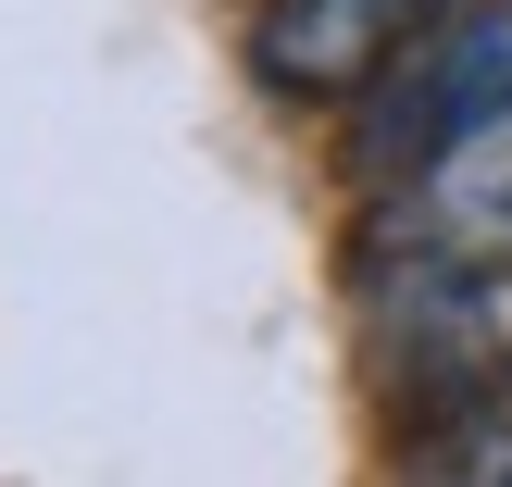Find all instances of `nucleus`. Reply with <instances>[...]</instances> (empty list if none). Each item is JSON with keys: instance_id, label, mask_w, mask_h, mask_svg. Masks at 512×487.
Segmentation results:
<instances>
[{"instance_id": "1", "label": "nucleus", "mask_w": 512, "mask_h": 487, "mask_svg": "<svg viewBox=\"0 0 512 487\" xmlns=\"http://www.w3.org/2000/svg\"><path fill=\"white\" fill-rule=\"evenodd\" d=\"M512 125V0H463L413 63H388L350 100V175L363 188H413L425 163L500 138Z\"/></svg>"}, {"instance_id": "2", "label": "nucleus", "mask_w": 512, "mask_h": 487, "mask_svg": "<svg viewBox=\"0 0 512 487\" xmlns=\"http://www.w3.org/2000/svg\"><path fill=\"white\" fill-rule=\"evenodd\" d=\"M463 0H263L250 13V75L275 100H363L388 63H413Z\"/></svg>"}, {"instance_id": "3", "label": "nucleus", "mask_w": 512, "mask_h": 487, "mask_svg": "<svg viewBox=\"0 0 512 487\" xmlns=\"http://www.w3.org/2000/svg\"><path fill=\"white\" fill-rule=\"evenodd\" d=\"M413 487H512V375L475 400H450L413 450Z\"/></svg>"}]
</instances>
